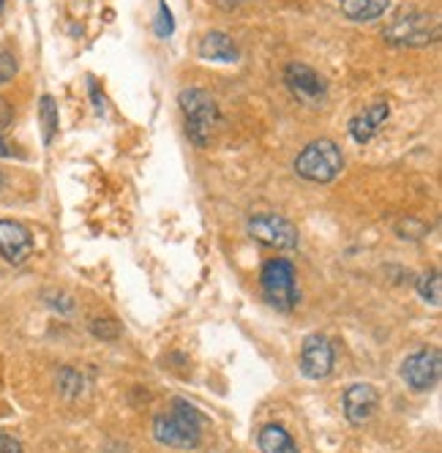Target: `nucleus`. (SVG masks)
<instances>
[{
  "label": "nucleus",
  "instance_id": "obj_1",
  "mask_svg": "<svg viewBox=\"0 0 442 453\" xmlns=\"http://www.w3.org/2000/svg\"><path fill=\"white\" fill-rule=\"evenodd\" d=\"M153 434L162 445L170 448H197L202 440V415L192 404L175 402L167 415H159L153 420Z\"/></svg>",
  "mask_w": 442,
  "mask_h": 453
},
{
  "label": "nucleus",
  "instance_id": "obj_2",
  "mask_svg": "<svg viewBox=\"0 0 442 453\" xmlns=\"http://www.w3.org/2000/svg\"><path fill=\"white\" fill-rule=\"evenodd\" d=\"M341 167H344L341 148L331 140L309 142L295 158V173L311 183H331L341 173Z\"/></svg>",
  "mask_w": 442,
  "mask_h": 453
},
{
  "label": "nucleus",
  "instance_id": "obj_3",
  "mask_svg": "<svg viewBox=\"0 0 442 453\" xmlns=\"http://www.w3.org/2000/svg\"><path fill=\"white\" fill-rule=\"evenodd\" d=\"M180 110L186 115V132L194 145H205L218 123V104L202 88H186L180 93Z\"/></svg>",
  "mask_w": 442,
  "mask_h": 453
},
{
  "label": "nucleus",
  "instance_id": "obj_4",
  "mask_svg": "<svg viewBox=\"0 0 442 453\" xmlns=\"http://www.w3.org/2000/svg\"><path fill=\"white\" fill-rule=\"evenodd\" d=\"M260 284H263V293H265L271 306H276L278 311H293L295 309L298 284H295V268H293L290 260H284V257L268 260L263 265Z\"/></svg>",
  "mask_w": 442,
  "mask_h": 453
},
{
  "label": "nucleus",
  "instance_id": "obj_5",
  "mask_svg": "<svg viewBox=\"0 0 442 453\" xmlns=\"http://www.w3.org/2000/svg\"><path fill=\"white\" fill-rule=\"evenodd\" d=\"M385 39L396 47H426L439 39V25L431 14L407 12L385 27Z\"/></svg>",
  "mask_w": 442,
  "mask_h": 453
},
{
  "label": "nucleus",
  "instance_id": "obj_6",
  "mask_svg": "<svg viewBox=\"0 0 442 453\" xmlns=\"http://www.w3.org/2000/svg\"><path fill=\"white\" fill-rule=\"evenodd\" d=\"M248 235L271 249H295L298 246V230L293 226V221H287L284 216H273V213H263V216L251 219Z\"/></svg>",
  "mask_w": 442,
  "mask_h": 453
},
{
  "label": "nucleus",
  "instance_id": "obj_7",
  "mask_svg": "<svg viewBox=\"0 0 442 453\" xmlns=\"http://www.w3.org/2000/svg\"><path fill=\"white\" fill-rule=\"evenodd\" d=\"M439 349H421L415 355H409L401 366V380L413 388V391H429L439 380Z\"/></svg>",
  "mask_w": 442,
  "mask_h": 453
},
{
  "label": "nucleus",
  "instance_id": "obj_8",
  "mask_svg": "<svg viewBox=\"0 0 442 453\" xmlns=\"http://www.w3.org/2000/svg\"><path fill=\"white\" fill-rule=\"evenodd\" d=\"M301 372L309 380H325L333 372V347L325 334H309L301 347Z\"/></svg>",
  "mask_w": 442,
  "mask_h": 453
},
{
  "label": "nucleus",
  "instance_id": "obj_9",
  "mask_svg": "<svg viewBox=\"0 0 442 453\" xmlns=\"http://www.w3.org/2000/svg\"><path fill=\"white\" fill-rule=\"evenodd\" d=\"M284 82H287V88L301 102H309V104L323 102L328 93V82L320 77V72H314L306 63H290V66L284 69Z\"/></svg>",
  "mask_w": 442,
  "mask_h": 453
},
{
  "label": "nucleus",
  "instance_id": "obj_10",
  "mask_svg": "<svg viewBox=\"0 0 442 453\" xmlns=\"http://www.w3.org/2000/svg\"><path fill=\"white\" fill-rule=\"evenodd\" d=\"M377 407H380V394H377L374 385H350L344 394V415L353 426H363L374 418Z\"/></svg>",
  "mask_w": 442,
  "mask_h": 453
},
{
  "label": "nucleus",
  "instance_id": "obj_11",
  "mask_svg": "<svg viewBox=\"0 0 442 453\" xmlns=\"http://www.w3.org/2000/svg\"><path fill=\"white\" fill-rule=\"evenodd\" d=\"M30 251H34V238H30L27 226L11 219H0V257L11 265H19L27 260Z\"/></svg>",
  "mask_w": 442,
  "mask_h": 453
},
{
  "label": "nucleus",
  "instance_id": "obj_12",
  "mask_svg": "<svg viewBox=\"0 0 442 453\" xmlns=\"http://www.w3.org/2000/svg\"><path fill=\"white\" fill-rule=\"evenodd\" d=\"M388 115H391V107H388L385 102H377V104H371L369 110H363L361 115H355L353 123H350V134H353V140H355V142H369V140L385 126Z\"/></svg>",
  "mask_w": 442,
  "mask_h": 453
},
{
  "label": "nucleus",
  "instance_id": "obj_13",
  "mask_svg": "<svg viewBox=\"0 0 442 453\" xmlns=\"http://www.w3.org/2000/svg\"><path fill=\"white\" fill-rule=\"evenodd\" d=\"M200 55L205 60L232 63V60H238V47L227 34H221V30H210V34L200 42Z\"/></svg>",
  "mask_w": 442,
  "mask_h": 453
},
{
  "label": "nucleus",
  "instance_id": "obj_14",
  "mask_svg": "<svg viewBox=\"0 0 442 453\" xmlns=\"http://www.w3.org/2000/svg\"><path fill=\"white\" fill-rule=\"evenodd\" d=\"M257 445L263 453H298L295 440L290 437V432L278 426V424H265L257 434Z\"/></svg>",
  "mask_w": 442,
  "mask_h": 453
},
{
  "label": "nucleus",
  "instance_id": "obj_15",
  "mask_svg": "<svg viewBox=\"0 0 442 453\" xmlns=\"http://www.w3.org/2000/svg\"><path fill=\"white\" fill-rule=\"evenodd\" d=\"M391 6V0H341V14L353 22H371L383 17Z\"/></svg>",
  "mask_w": 442,
  "mask_h": 453
},
{
  "label": "nucleus",
  "instance_id": "obj_16",
  "mask_svg": "<svg viewBox=\"0 0 442 453\" xmlns=\"http://www.w3.org/2000/svg\"><path fill=\"white\" fill-rule=\"evenodd\" d=\"M418 293H421V298L426 301V303H431V306H439L442 303V276H439V271H426L423 276H421V281H418Z\"/></svg>",
  "mask_w": 442,
  "mask_h": 453
},
{
  "label": "nucleus",
  "instance_id": "obj_17",
  "mask_svg": "<svg viewBox=\"0 0 442 453\" xmlns=\"http://www.w3.org/2000/svg\"><path fill=\"white\" fill-rule=\"evenodd\" d=\"M39 115H42V134L44 142L50 145L55 132H57V104L52 96H42V104H39Z\"/></svg>",
  "mask_w": 442,
  "mask_h": 453
},
{
  "label": "nucleus",
  "instance_id": "obj_18",
  "mask_svg": "<svg viewBox=\"0 0 442 453\" xmlns=\"http://www.w3.org/2000/svg\"><path fill=\"white\" fill-rule=\"evenodd\" d=\"M90 331L96 334L99 339H118L120 326H118L115 319H93V322H90Z\"/></svg>",
  "mask_w": 442,
  "mask_h": 453
},
{
  "label": "nucleus",
  "instance_id": "obj_19",
  "mask_svg": "<svg viewBox=\"0 0 442 453\" xmlns=\"http://www.w3.org/2000/svg\"><path fill=\"white\" fill-rule=\"evenodd\" d=\"M172 30H175L172 14H170L167 4L162 0V6H159V17H156V34H159L162 39H167V36H172Z\"/></svg>",
  "mask_w": 442,
  "mask_h": 453
},
{
  "label": "nucleus",
  "instance_id": "obj_20",
  "mask_svg": "<svg viewBox=\"0 0 442 453\" xmlns=\"http://www.w3.org/2000/svg\"><path fill=\"white\" fill-rule=\"evenodd\" d=\"M14 74H17V60H14V55L11 52H0V85L14 80Z\"/></svg>",
  "mask_w": 442,
  "mask_h": 453
},
{
  "label": "nucleus",
  "instance_id": "obj_21",
  "mask_svg": "<svg viewBox=\"0 0 442 453\" xmlns=\"http://www.w3.org/2000/svg\"><path fill=\"white\" fill-rule=\"evenodd\" d=\"M11 120H14V107L6 99H0V132H6Z\"/></svg>",
  "mask_w": 442,
  "mask_h": 453
},
{
  "label": "nucleus",
  "instance_id": "obj_22",
  "mask_svg": "<svg viewBox=\"0 0 442 453\" xmlns=\"http://www.w3.org/2000/svg\"><path fill=\"white\" fill-rule=\"evenodd\" d=\"M0 453H22L19 440L11 437V434H4V432H0Z\"/></svg>",
  "mask_w": 442,
  "mask_h": 453
},
{
  "label": "nucleus",
  "instance_id": "obj_23",
  "mask_svg": "<svg viewBox=\"0 0 442 453\" xmlns=\"http://www.w3.org/2000/svg\"><path fill=\"white\" fill-rule=\"evenodd\" d=\"M0 156H11V150H9V145L0 140Z\"/></svg>",
  "mask_w": 442,
  "mask_h": 453
},
{
  "label": "nucleus",
  "instance_id": "obj_24",
  "mask_svg": "<svg viewBox=\"0 0 442 453\" xmlns=\"http://www.w3.org/2000/svg\"><path fill=\"white\" fill-rule=\"evenodd\" d=\"M0 9H4V0H0Z\"/></svg>",
  "mask_w": 442,
  "mask_h": 453
}]
</instances>
